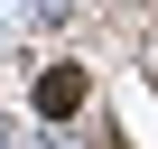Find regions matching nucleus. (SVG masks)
<instances>
[{
    "instance_id": "obj_1",
    "label": "nucleus",
    "mask_w": 158,
    "mask_h": 149,
    "mask_svg": "<svg viewBox=\"0 0 158 149\" xmlns=\"http://www.w3.org/2000/svg\"><path fill=\"white\" fill-rule=\"evenodd\" d=\"M84 93H93V84H84V65H47V74H37V112H47V121L84 112Z\"/></svg>"
}]
</instances>
